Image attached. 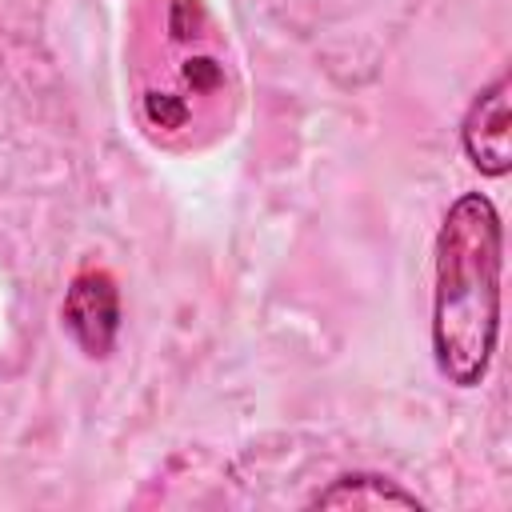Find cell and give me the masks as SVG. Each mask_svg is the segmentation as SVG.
Returning a JSON list of instances; mask_svg holds the SVG:
<instances>
[{
	"label": "cell",
	"mask_w": 512,
	"mask_h": 512,
	"mask_svg": "<svg viewBox=\"0 0 512 512\" xmlns=\"http://www.w3.org/2000/svg\"><path fill=\"white\" fill-rule=\"evenodd\" d=\"M128 88L140 132L164 152H200L232 128L240 80L204 0H140L128 32Z\"/></svg>",
	"instance_id": "6da1fadb"
},
{
	"label": "cell",
	"mask_w": 512,
	"mask_h": 512,
	"mask_svg": "<svg viewBox=\"0 0 512 512\" xmlns=\"http://www.w3.org/2000/svg\"><path fill=\"white\" fill-rule=\"evenodd\" d=\"M500 272L504 228L484 192H464L448 204L436 232L432 288V356L448 384H484L500 340Z\"/></svg>",
	"instance_id": "7a4b0ae2"
},
{
	"label": "cell",
	"mask_w": 512,
	"mask_h": 512,
	"mask_svg": "<svg viewBox=\"0 0 512 512\" xmlns=\"http://www.w3.org/2000/svg\"><path fill=\"white\" fill-rule=\"evenodd\" d=\"M60 324H64L68 340L88 360L112 356L116 336H120V288H116L112 272L80 268L68 280L64 304H60Z\"/></svg>",
	"instance_id": "3957f363"
},
{
	"label": "cell",
	"mask_w": 512,
	"mask_h": 512,
	"mask_svg": "<svg viewBox=\"0 0 512 512\" xmlns=\"http://www.w3.org/2000/svg\"><path fill=\"white\" fill-rule=\"evenodd\" d=\"M512 116H508V72L476 92L460 120V144L472 168L484 176H504L512 168Z\"/></svg>",
	"instance_id": "277c9868"
},
{
	"label": "cell",
	"mask_w": 512,
	"mask_h": 512,
	"mask_svg": "<svg viewBox=\"0 0 512 512\" xmlns=\"http://www.w3.org/2000/svg\"><path fill=\"white\" fill-rule=\"evenodd\" d=\"M392 504L420 508V496L376 472H344L308 500V508H392Z\"/></svg>",
	"instance_id": "5b68a950"
}]
</instances>
